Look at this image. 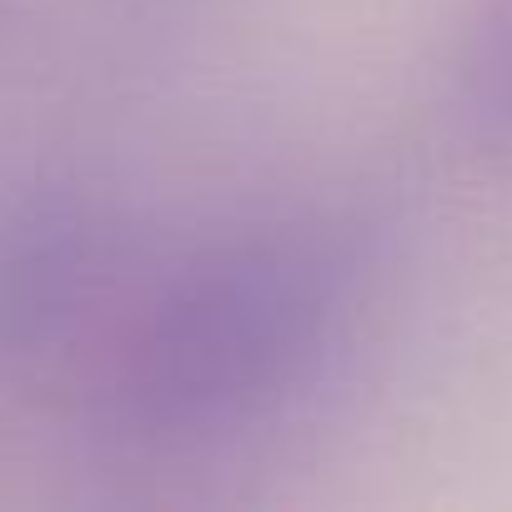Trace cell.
Instances as JSON below:
<instances>
[{
    "label": "cell",
    "instance_id": "6da1fadb",
    "mask_svg": "<svg viewBox=\"0 0 512 512\" xmlns=\"http://www.w3.org/2000/svg\"><path fill=\"white\" fill-rule=\"evenodd\" d=\"M352 256L312 231H262L176 272L121 332L101 412L141 442L226 432L292 392L347 302Z\"/></svg>",
    "mask_w": 512,
    "mask_h": 512
},
{
    "label": "cell",
    "instance_id": "7a4b0ae2",
    "mask_svg": "<svg viewBox=\"0 0 512 512\" xmlns=\"http://www.w3.org/2000/svg\"><path fill=\"white\" fill-rule=\"evenodd\" d=\"M106 277V231L71 191L0 206V357L51 347Z\"/></svg>",
    "mask_w": 512,
    "mask_h": 512
},
{
    "label": "cell",
    "instance_id": "3957f363",
    "mask_svg": "<svg viewBox=\"0 0 512 512\" xmlns=\"http://www.w3.org/2000/svg\"><path fill=\"white\" fill-rule=\"evenodd\" d=\"M452 121L467 146L512 156V0H477L452 56Z\"/></svg>",
    "mask_w": 512,
    "mask_h": 512
}]
</instances>
